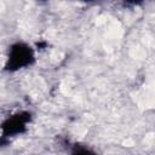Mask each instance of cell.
I'll list each match as a JSON object with an SVG mask.
<instances>
[{
  "mask_svg": "<svg viewBox=\"0 0 155 155\" xmlns=\"http://www.w3.org/2000/svg\"><path fill=\"white\" fill-rule=\"evenodd\" d=\"M71 154H93L94 151L92 149H90L88 147H85V145H81L79 143H74L70 145V150H69Z\"/></svg>",
  "mask_w": 155,
  "mask_h": 155,
  "instance_id": "3957f363",
  "label": "cell"
},
{
  "mask_svg": "<svg viewBox=\"0 0 155 155\" xmlns=\"http://www.w3.org/2000/svg\"><path fill=\"white\" fill-rule=\"evenodd\" d=\"M33 121V113L29 110H18L6 116L1 122V140L10 142V139L22 136L28 132L29 125Z\"/></svg>",
  "mask_w": 155,
  "mask_h": 155,
  "instance_id": "7a4b0ae2",
  "label": "cell"
},
{
  "mask_svg": "<svg viewBox=\"0 0 155 155\" xmlns=\"http://www.w3.org/2000/svg\"><path fill=\"white\" fill-rule=\"evenodd\" d=\"M36 2H40V4H45V2H48L50 0H35Z\"/></svg>",
  "mask_w": 155,
  "mask_h": 155,
  "instance_id": "8992f818",
  "label": "cell"
},
{
  "mask_svg": "<svg viewBox=\"0 0 155 155\" xmlns=\"http://www.w3.org/2000/svg\"><path fill=\"white\" fill-rule=\"evenodd\" d=\"M126 6H130V7H137V6H140L143 5L147 0H121Z\"/></svg>",
  "mask_w": 155,
  "mask_h": 155,
  "instance_id": "277c9868",
  "label": "cell"
},
{
  "mask_svg": "<svg viewBox=\"0 0 155 155\" xmlns=\"http://www.w3.org/2000/svg\"><path fill=\"white\" fill-rule=\"evenodd\" d=\"M36 63V51L35 48L23 40H17L10 44L7 48V54L4 64V71L17 73L33 67Z\"/></svg>",
  "mask_w": 155,
  "mask_h": 155,
  "instance_id": "6da1fadb",
  "label": "cell"
},
{
  "mask_svg": "<svg viewBox=\"0 0 155 155\" xmlns=\"http://www.w3.org/2000/svg\"><path fill=\"white\" fill-rule=\"evenodd\" d=\"M80 2H84V4H93V2H97L98 0H78Z\"/></svg>",
  "mask_w": 155,
  "mask_h": 155,
  "instance_id": "5b68a950",
  "label": "cell"
}]
</instances>
